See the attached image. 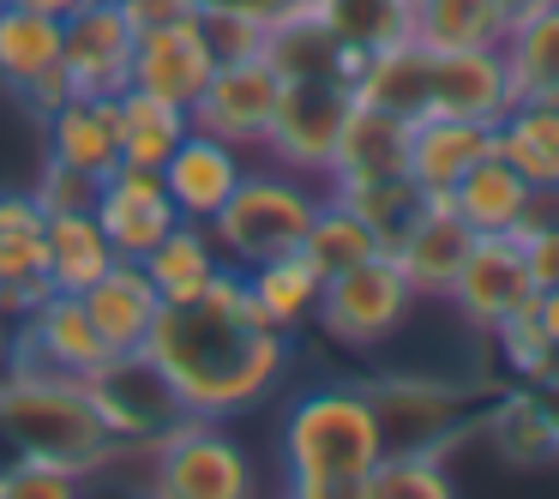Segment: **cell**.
<instances>
[{"label":"cell","instance_id":"6da1fadb","mask_svg":"<svg viewBox=\"0 0 559 499\" xmlns=\"http://www.w3.org/2000/svg\"><path fill=\"white\" fill-rule=\"evenodd\" d=\"M145 355L163 367L187 415L235 421L277 397V385L295 367V337L253 307L241 271L223 265L205 295L157 307Z\"/></svg>","mask_w":559,"mask_h":499},{"label":"cell","instance_id":"7a4b0ae2","mask_svg":"<svg viewBox=\"0 0 559 499\" xmlns=\"http://www.w3.org/2000/svg\"><path fill=\"white\" fill-rule=\"evenodd\" d=\"M385 458V427L355 379L307 385L277 421V470L295 499H361L367 470Z\"/></svg>","mask_w":559,"mask_h":499},{"label":"cell","instance_id":"3957f363","mask_svg":"<svg viewBox=\"0 0 559 499\" xmlns=\"http://www.w3.org/2000/svg\"><path fill=\"white\" fill-rule=\"evenodd\" d=\"M0 409H7V427H13L19 451L31 463H55V470L79 475V482L115 470V458H127L115 445V433L103 427L85 379L13 367V373L0 379Z\"/></svg>","mask_w":559,"mask_h":499},{"label":"cell","instance_id":"277c9868","mask_svg":"<svg viewBox=\"0 0 559 499\" xmlns=\"http://www.w3.org/2000/svg\"><path fill=\"white\" fill-rule=\"evenodd\" d=\"M319 187L307 175L283 169V163H247V175L235 181V193L211 217V241H217L223 265L253 271L259 259H277L289 247H301L307 223L319 211Z\"/></svg>","mask_w":559,"mask_h":499},{"label":"cell","instance_id":"5b68a950","mask_svg":"<svg viewBox=\"0 0 559 499\" xmlns=\"http://www.w3.org/2000/svg\"><path fill=\"white\" fill-rule=\"evenodd\" d=\"M139 458L151 470L145 487L163 499H247L259 487L253 451L229 433V421H211V415H181Z\"/></svg>","mask_w":559,"mask_h":499},{"label":"cell","instance_id":"8992f818","mask_svg":"<svg viewBox=\"0 0 559 499\" xmlns=\"http://www.w3.org/2000/svg\"><path fill=\"white\" fill-rule=\"evenodd\" d=\"M415 301H421V295L409 289V277L397 271V259L373 253V259H361V265L325 277L319 307H313V325L325 331V343H337V349L373 355L409 325Z\"/></svg>","mask_w":559,"mask_h":499},{"label":"cell","instance_id":"52a82bcc","mask_svg":"<svg viewBox=\"0 0 559 499\" xmlns=\"http://www.w3.org/2000/svg\"><path fill=\"white\" fill-rule=\"evenodd\" d=\"M373 415L385 427V445H439L451 451L475 421L481 391L457 385V379H433V373H379L361 379Z\"/></svg>","mask_w":559,"mask_h":499},{"label":"cell","instance_id":"ba28073f","mask_svg":"<svg viewBox=\"0 0 559 499\" xmlns=\"http://www.w3.org/2000/svg\"><path fill=\"white\" fill-rule=\"evenodd\" d=\"M349 109H355L349 79H283L277 115H271V133L259 151L271 163H283V169L307 175V181H325Z\"/></svg>","mask_w":559,"mask_h":499},{"label":"cell","instance_id":"9c48e42d","mask_svg":"<svg viewBox=\"0 0 559 499\" xmlns=\"http://www.w3.org/2000/svg\"><path fill=\"white\" fill-rule=\"evenodd\" d=\"M85 391H91V403H97L103 427L115 433V445H121V451L157 445V439L187 415L181 397H175V385L163 379V367L151 361L145 349L109 355V361H103L97 373L85 379Z\"/></svg>","mask_w":559,"mask_h":499},{"label":"cell","instance_id":"30bf717a","mask_svg":"<svg viewBox=\"0 0 559 499\" xmlns=\"http://www.w3.org/2000/svg\"><path fill=\"white\" fill-rule=\"evenodd\" d=\"M277 97H283L277 67H271L265 55H235V61L211 67V85L199 91V103L187 115H193V127H205V133L229 139V145H241V151H259L271 133V115H277Z\"/></svg>","mask_w":559,"mask_h":499},{"label":"cell","instance_id":"8fae6325","mask_svg":"<svg viewBox=\"0 0 559 499\" xmlns=\"http://www.w3.org/2000/svg\"><path fill=\"white\" fill-rule=\"evenodd\" d=\"M133 43L139 31L127 25L121 7L79 0L61 19V73L73 97H121L133 85Z\"/></svg>","mask_w":559,"mask_h":499},{"label":"cell","instance_id":"7c38bea8","mask_svg":"<svg viewBox=\"0 0 559 499\" xmlns=\"http://www.w3.org/2000/svg\"><path fill=\"white\" fill-rule=\"evenodd\" d=\"M91 217L109 235L115 259H145L163 235L181 223L169 187H163V169H145V163H115L97 181V199H91Z\"/></svg>","mask_w":559,"mask_h":499},{"label":"cell","instance_id":"4fadbf2b","mask_svg":"<svg viewBox=\"0 0 559 499\" xmlns=\"http://www.w3.org/2000/svg\"><path fill=\"white\" fill-rule=\"evenodd\" d=\"M445 301L463 313L469 331L493 337L511 313L535 307V283H530V265H523V247L511 235H475V247L457 265V283H451Z\"/></svg>","mask_w":559,"mask_h":499},{"label":"cell","instance_id":"5bb4252c","mask_svg":"<svg viewBox=\"0 0 559 499\" xmlns=\"http://www.w3.org/2000/svg\"><path fill=\"white\" fill-rule=\"evenodd\" d=\"M109 361V343L97 337L85 301L67 289H49L31 313H19V361L13 367H37V373H67V379H91Z\"/></svg>","mask_w":559,"mask_h":499},{"label":"cell","instance_id":"9a60e30c","mask_svg":"<svg viewBox=\"0 0 559 499\" xmlns=\"http://www.w3.org/2000/svg\"><path fill=\"white\" fill-rule=\"evenodd\" d=\"M0 85L13 91L37 121L67 97L61 19L25 13V7H0Z\"/></svg>","mask_w":559,"mask_h":499},{"label":"cell","instance_id":"2e32d148","mask_svg":"<svg viewBox=\"0 0 559 499\" xmlns=\"http://www.w3.org/2000/svg\"><path fill=\"white\" fill-rule=\"evenodd\" d=\"M475 247V229L457 217V211L445 205V199H427L421 211H415L409 223H403L397 235H391L385 253L397 259V271L409 277L415 295H427V301H445L451 283H457V265L469 259Z\"/></svg>","mask_w":559,"mask_h":499},{"label":"cell","instance_id":"e0dca14e","mask_svg":"<svg viewBox=\"0 0 559 499\" xmlns=\"http://www.w3.org/2000/svg\"><path fill=\"white\" fill-rule=\"evenodd\" d=\"M481 157H493V121L463 115H421L403 139V175L421 187V199H445Z\"/></svg>","mask_w":559,"mask_h":499},{"label":"cell","instance_id":"ac0fdd59","mask_svg":"<svg viewBox=\"0 0 559 499\" xmlns=\"http://www.w3.org/2000/svg\"><path fill=\"white\" fill-rule=\"evenodd\" d=\"M49 217L31 199V187H0V307L7 313H31L43 295L55 289L49 283Z\"/></svg>","mask_w":559,"mask_h":499},{"label":"cell","instance_id":"d6986e66","mask_svg":"<svg viewBox=\"0 0 559 499\" xmlns=\"http://www.w3.org/2000/svg\"><path fill=\"white\" fill-rule=\"evenodd\" d=\"M211 67H217V55H211L199 19L139 31L133 43V91H151V97L175 103V109H193L199 91L211 85Z\"/></svg>","mask_w":559,"mask_h":499},{"label":"cell","instance_id":"ffe728a7","mask_svg":"<svg viewBox=\"0 0 559 499\" xmlns=\"http://www.w3.org/2000/svg\"><path fill=\"white\" fill-rule=\"evenodd\" d=\"M247 163H253V151L229 145V139L205 133V127H187V139L169 151V163H163V187H169L181 217L211 223L217 205L235 193V181L247 175Z\"/></svg>","mask_w":559,"mask_h":499},{"label":"cell","instance_id":"44dd1931","mask_svg":"<svg viewBox=\"0 0 559 499\" xmlns=\"http://www.w3.org/2000/svg\"><path fill=\"white\" fill-rule=\"evenodd\" d=\"M43 157L103 181L121 163V109H115V97H73L67 91L43 115Z\"/></svg>","mask_w":559,"mask_h":499},{"label":"cell","instance_id":"7402d4cb","mask_svg":"<svg viewBox=\"0 0 559 499\" xmlns=\"http://www.w3.org/2000/svg\"><path fill=\"white\" fill-rule=\"evenodd\" d=\"M511 79L499 49H433L427 79V115H463V121H499L511 109Z\"/></svg>","mask_w":559,"mask_h":499},{"label":"cell","instance_id":"603a6c76","mask_svg":"<svg viewBox=\"0 0 559 499\" xmlns=\"http://www.w3.org/2000/svg\"><path fill=\"white\" fill-rule=\"evenodd\" d=\"M79 301H85L97 337L109 343V355H133V349H145L151 325H157L163 295H157V283L145 277V265H139V259H115V265L103 271V277L79 295Z\"/></svg>","mask_w":559,"mask_h":499},{"label":"cell","instance_id":"cb8c5ba5","mask_svg":"<svg viewBox=\"0 0 559 499\" xmlns=\"http://www.w3.org/2000/svg\"><path fill=\"white\" fill-rule=\"evenodd\" d=\"M481 427H487L499 458L518 463V470L559 463V427H554V409H547V397L535 385H511L506 397H493L481 415Z\"/></svg>","mask_w":559,"mask_h":499},{"label":"cell","instance_id":"d4e9b609","mask_svg":"<svg viewBox=\"0 0 559 499\" xmlns=\"http://www.w3.org/2000/svg\"><path fill=\"white\" fill-rule=\"evenodd\" d=\"M499 61H506L511 97H559V0L511 13Z\"/></svg>","mask_w":559,"mask_h":499},{"label":"cell","instance_id":"484cf974","mask_svg":"<svg viewBox=\"0 0 559 499\" xmlns=\"http://www.w3.org/2000/svg\"><path fill=\"white\" fill-rule=\"evenodd\" d=\"M241 277H247L253 307L277 331H289V337H295L301 325H313V307H319V289H325V271H319L301 247H289V253H277V259H259V265L241 271Z\"/></svg>","mask_w":559,"mask_h":499},{"label":"cell","instance_id":"4316f807","mask_svg":"<svg viewBox=\"0 0 559 499\" xmlns=\"http://www.w3.org/2000/svg\"><path fill=\"white\" fill-rule=\"evenodd\" d=\"M493 151L523 175L530 187L559 181V103L547 97H518L493 121Z\"/></svg>","mask_w":559,"mask_h":499},{"label":"cell","instance_id":"83f0119b","mask_svg":"<svg viewBox=\"0 0 559 499\" xmlns=\"http://www.w3.org/2000/svg\"><path fill=\"white\" fill-rule=\"evenodd\" d=\"M506 31V0H409V37L427 49H499Z\"/></svg>","mask_w":559,"mask_h":499},{"label":"cell","instance_id":"f1b7e54d","mask_svg":"<svg viewBox=\"0 0 559 499\" xmlns=\"http://www.w3.org/2000/svg\"><path fill=\"white\" fill-rule=\"evenodd\" d=\"M139 265H145V277L157 283L163 307H169V301H193V295H205L211 277L223 271V253H217V241H211V223L181 217L145 259H139Z\"/></svg>","mask_w":559,"mask_h":499},{"label":"cell","instance_id":"f546056e","mask_svg":"<svg viewBox=\"0 0 559 499\" xmlns=\"http://www.w3.org/2000/svg\"><path fill=\"white\" fill-rule=\"evenodd\" d=\"M403 139H409V121L355 103V109L343 115V133H337V151H331L325 181H355V175H403Z\"/></svg>","mask_w":559,"mask_h":499},{"label":"cell","instance_id":"4dcf8cb0","mask_svg":"<svg viewBox=\"0 0 559 499\" xmlns=\"http://www.w3.org/2000/svg\"><path fill=\"white\" fill-rule=\"evenodd\" d=\"M523 199H530V181L493 151V157H481L457 187H451L445 205L457 211L475 235H511V223L523 217Z\"/></svg>","mask_w":559,"mask_h":499},{"label":"cell","instance_id":"1f68e13d","mask_svg":"<svg viewBox=\"0 0 559 499\" xmlns=\"http://www.w3.org/2000/svg\"><path fill=\"white\" fill-rule=\"evenodd\" d=\"M43 235H49V283L67 295H85L91 283L115 265V247H109V235L97 229L91 211H55Z\"/></svg>","mask_w":559,"mask_h":499},{"label":"cell","instance_id":"d6a6232c","mask_svg":"<svg viewBox=\"0 0 559 499\" xmlns=\"http://www.w3.org/2000/svg\"><path fill=\"white\" fill-rule=\"evenodd\" d=\"M457 475H451V451L439 445H385V458L367 470L361 499H451Z\"/></svg>","mask_w":559,"mask_h":499},{"label":"cell","instance_id":"836d02e7","mask_svg":"<svg viewBox=\"0 0 559 499\" xmlns=\"http://www.w3.org/2000/svg\"><path fill=\"white\" fill-rule=\"evenodd\" d=\"M115 109H121V163H145V169H163L169 151L181 145L187 127H193L187 109L151 97V91H133V85L115 97Z\"/></svg>","mask_w":559,"mask_h":499},{"label":"cell","instance_id":"e575fe53","mask_svg":"<svg viewBox=\"0 0 559 499\" xmlns=\"http://www.w3.org/2000/svg\"><path fill=\"white\" fill-rule=\"evenodd\" d=\"M301 253L313 259L325 277H337V271H349V265H361V259L385 253V235L325 193V199H319V211H313V223H307V235H301Z\"/></svg>","mask_w":559,"mask_h":499},{"label":"cell","instance_id":"d590c367","mask_svg":"<svg viewBox=\"0 0 559 499\" xmlns=\"http://www.w3.org/2000/svg\"><path fill=\"white\" fill-rule=\"evenodd\" d=\"M325 193L337 199V205H349L361 223H373V229L385 235V247H391V235L427 205L409 175H355V181H325Z\"/></svg>","mask_w":559,"mask_h":499},{"label":"cell","instance_id":"8d00e7d4","mask_svg":"<svg viewBox=\"0 0 559 499\" xmlns=\"http://www.w3.org/2000/svg\"><path fill=\"white\" fill-rule=\"evenodd\" d=\"M349 49H385L409 37V0H307Z\"/></svg>","mask_w":559,"mask_h":499},{"label":"cell","instance_id":"74e56055","mask_svg":"<svg viewBox=\"0 0 559 499\" xmlns=\"http://www.w3.org/2000/svg\"><path fill=\"white\" fill-rule=\"evenodd\" d=\"M493 349H499V361H506V373L518 379V385H547V379H559V349H554V337H547V325L535 319V307L511 313L506 325L493 331Z\"/></svg>","mask_w":559,"mask_h":499},{"label":"cell","instance_id":"f35d334b","mask_svg":"<svg viewBox=\"0 0 559 499\" xmlns=\"http://www.w3.org/2000/svg\"><path fill=\"white\" fill-rule=\"evenodd\" d=\"M31 199L43 205V217H55V211H91L97 181H91V175H79V169H67V163L43 157V175L31 181Z\"/></svg>","mask_w":559,"mask_h":499},{"label":"cell","instance_id":"ab89813d","mask_svg":"<svg viewBox=\"0 0 559 499\" xmlns=\"http://www.w3.org/2000/svg\"><path fill=\"white\" fill-rule=\"evenodd\" d=\"M199 31H205L211 55L217 61H235V55H265V25L235 13H199Z\"/></svg>","mask_w":559,"mask_h":499},{"label":"cell","instance_id":"60d3db41","mask_svg":"<svg viewBox=\"0 0 559 499\" xmlns=\"http://www.w3.org/2000/svg\"><path fill=\"white\" fill-rule=\"evenodd\" d=\"M67 494H79V475L55 470V463H31V458L0 487V499H67Z\"/></svg>","mask_w":559,"mask_h":499},{"label":"cell","instance_id":"b9f144b4","mask_svg":"<svg viewBox=\"0 0 559 499\" xmlns=\"http://www.w3.org/2000/svg\"><path fill=\"white\" fill-rule=\"evenodd\" d=\"M518 247H523V265H530L535 295H542V289H554V283H559V229L518 235Z\"/></svg>","mask_w":559,"mask_h":499},{"label":"cell","instance_id":"7bdbcfd3","mask_svg":"<svg viewBox=\"0 0 559 499\" xmlns=\"http://www.w3.org/2000/svg\"><path fill=\"white\" fill-rule=\"evenodd\" d=\"M121 13L133 31H157V25H181L199 19V0H121Z\"/></svg>","mask_w":559,"mask_h":499},{"label":"cell","instance_id":"ee69618b","mask_svg":"<svg viewBox=\"0 0 559 499\" xmlns=\"http://www.w3.org/2000/svg\"><path fill=\"white\" fill-rule=\"evenodd\" d=\"M13 361H19V319L0 307V379L13 373Z\"/></svg>","mask_w":559,"mask_h":499},{"label":"cell","instance_id":"f6af8a7d","mask_svg":"<svg viewBox=\"0 0 559 499\" xmlns=\"http://www.w3.org/2000/svg\"><path fill=\"white\" fill-rule=\"evenodd\" d=\"M25 463V451H19V439H13V427H7V409H0V487H7V475Z\"/></svg>","mask_w":559,"mask_h":499},{"label":"cell","instance_id":"bcb514c9","mask_svg":"<svg viewBox=\"0 0 559 499\" xmlns=\"http://www.w3.org/2000/svg\"><path fill=\"white\" fill-rule=\"evenodd\" d=\"M535 319L547 325V337H554V349H559V283H554V289L535 295Z\"/></svg>","mask_w":559,"mask_h":499},{"label":"cell","instance_id":"7dc6e473","mask_svg":"<svg viewBox=\"0 0 559 499\" xmlns=\"http://www.w3.org/2000/svg\"><path fill=\"white\" fill-rule=\"evenodd\" d=\"M0 7H25V13H43V19H67L79 0H0Z\"/></svg>","mask_w":559,"mask_h":499},{"label":"cell","instance_id":"c3c4849f","mask_svg":"<svg viewBox=\"0 0 559 499\" xmlns=\"http://www.w3.org/2000/svg\"><path fill=\"white\" fill-rule=\"evenodd\" d=\"M511 13H530V7H542V0H506Z\"/></svg>","mask_w":559,"mask_h":499},{"label":"cell","instance_id":"681fc988","mask_svg":"<svg viewBox=\"0 0 559 499\" xmlns=\"http://www.w3.org/2000/svg\"><path fill=\"white\" fill-rule=\"evenodd\" d=\"M97 7H121V0H97Z\"/></svg>","mask_w":559,"mask_h":499},{"label":"cell","instance_id":"f907efd6","mask_svg":"<svg viewBox=\"0 0 559 499\" xmlns=\"http://www.w3.org/2000/svg\"><path fill=\"white\" fill-rule=\"evenodd\" d=\"M547 103H559V97H547Z\"/></svg>","mask_w":559,"mask_h":499}]
</instances>
